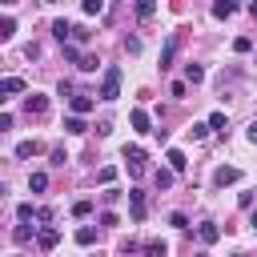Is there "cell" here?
Here are the masks:
<instances>
[{
	"instance_id": "32",
	"label": "cell",
	"mask_w": 257,
	"mask_h": 257,
	"mask_svg": "<svg viewBox=\"0 0 257 257\" xmlns=\"http://www.w3.org/2000/svg\"><path fill=\"white\" fill-rule=\"evenodd\" d=\"M185 92H189L185 80H173V84H169V96H185Z\"/></svg>"
},
{
	"instance_id": "43",
	"label": "cell",
	"mask_w": 257,
	"mask_h": 257,
	"mask_svg": "<svg viewBox=\"0 0 257 257\" xmlns=\"http://www.w3.org/2000/svg\"><path fill=\"white\" fill-rule=\"evenodd\" d=\"M233 257H249V253H233Z\"/></svg>"
},
{
	"instance_id": "39",
	"label": "cell",
	"mask_w": 257,
	"mask_h": 257,
	"mask_svg": "<svg viewBox=\"0 0 257 257\" xmlns=\"http://www.w3.org/2000/svg\"><path fill=\"white\" fill-rule=\"evenodd\" d=\"M249 141H253V145H257V120H253V124H249Z\"/></svg>"
},
{
	"instance_id": "46",
	"label": "cell",
	"mask_w": 257,
	"mask_h": 257,
	"mask_svg": "<svg viewBox=\"0 0 257 257\" xmlns=\"http://www.w3.org/2000/svg\"><path fill=\"white\" fill-rule=\"evenodd\" d=\"M253 64H257V60H253Z\"/></svg>"
},
{
	"instance_id": "29",
	"label": "cell",
	"mask_w": 257,
	"mask_h": 257,
	"mask_svg": "<svg viewBox=\"0 0 257 257\" xmlns=\"http://www.w3.org/2000/svg\"><path fill=\"white\" fill-rule=\"evenodd\" d=\"M88 213H92V201H76L72 205V217H88Z\"/></svg>"
},
{
	"instance_id": "36",
	"label": "cell",
	"mask_w": 257,
	"mask_h": 257,
	"mask_svg": "<svg viewBox=\"0 0 257 257\" xmlns=\"http://www.w3.org/2000/svg\"><path fill=\"white\" fill-rule=\"evenodd\" d=\"M64 161H68V153H64V149H52V165H56V169H60V165H64Z\"/></svg>"
},
{
	"instance_id": "3",
	"label": "cell",
	"mask_w": 257,
	"mask_h": 257,
	"mask_svg": "<svg viewBox=\"0 0 257 257\" xmlns=\"http://www.w3.org/2000/svg\"><path fill=\"white\" fill-rule=\"evenodd\" d=\"M36 245L48 253V249H56V245H60V233H56L52 225H40V229H36Z\"/></svg>"
},
{
	"instance_id": "23",
	"label": "cell",
	"mask_w": 257,
	"mask_h": 257,
	"mask_svg": "<svg viewBox=\"0 0 257 257\" xmlns=\"http://www.w3.org/2000/svg\"><path fill=\"white\" fill-rule=\"evenodd\" d=\"M12 32H16V20L12 16H0V40H12Z\"/></svg>"
},
{
	"instance_id": "40",
	"label": "cell",
	"mask_w": 257,
	"mask_h": 257,
	"mask_svg": "<svg viewBox=\"0 0 257 257\" xmlns=\"http://www.w3.org/2000/svg\"><path fill=\"white\" fill-rule=\"evenodd\" d=\"M249 225H253V233H257V209H253V213H249Z\"/></svg>"
},
{
	"instance_id": "6",
	"label": "cell",
	"mask_w": 257,
	"mask_h": 257,
	"mask_svg": "<svg viewBox=\"0 0 257 257\" xmlns=\"http://www.w3.org/2000/svg\"><path fill=\"white\" fill-rule=\"evenodd\" d=\"M128 213H133V221H145V193L141 189H128Z\"/></svg>"
},
{
	"instance_id": "24",
	"label": "cell",
	"mask_w": 257,
	"mask_h": 257,
	"mask_svg": "<svg viewBox=\"0 0 257 257\" xmlns=\"http://www.w3.org/2000/svg\"><path fill=\"white\" fill-rule=\"evenodd\" d=\"M209 128H217V133H225V128H229V120H225V112H213V116H209Z\"/></svg>"
},
{
	"instance_id": "28",
	"label": "cell",
	"mask_w": 257,
	"mask_h": 257,
	"mask_svg": "<svg viewBox=\"0 0 257 257\" xmlns=\"http://www.w3.org/2000/svg\"><path fill=\"white\" fill-rule=\"evenodd\" d=\"M157 185L169 189V185H173V169H157Z\"/></svg>"
},
{
	"instance_id": "11",
	"label": "cell",
	"mask_w": 257,
	"mask_h": 257,
	"mask_svg": "<svg viewBox=\"0 0 257 257\" xmlns=\"http://www.w3.org/2000/svg\"><path fill=\"white\" fill-rule=\"evenodd\" d=\"M165 161H169V169H173V173H185V165H189L181 149H169V153H165Z\"/></svg>"
},
{
	"instance_id": "5",
	"label": "cell",
	"mask_w": 257,
	"mask_h": 257,
	"mask_svg": "<svg viewBox=\"0 0 257 257\" xmlns=\"http://www.w3.org/2000/svg\"><path fill=\"white\" fill-rule=\"evenodd\" d=\"M177 48H181V36L173 32V36L165 40V48H161V68H173V56H177Z\"/></svg>"
},
{
	"instance_id": "34",
	"label": "cell",
	"mask_w": 257,
	"mask_h": 257,
	"mask_svg": "<svg viewBox=\"0 0 257 257\" xmlns=\"http://www.w3.org/2000/svg\"><path fill=\"white\" fill-rule=\"evenodd\" d=\"M16 217H20V221H32V217H36V209H32V205H28V201H24V205H20V209H16Z\"/></svg>"
},
{
	"instance_id": "41",
	"label": "cell",
	"mask_w": 257,
	"mask_h": 257,
	"mask_svg": "<svg viewBox=\"0 0 257 257\" xmlns=\"http://www.w3.org/2000/svg\"><path fill=\"white\" fill-rule=\"evenodd\" d=\"M249 16H253V20H257V0H249Z\"/></svg>"
},
{
	"instance_id": "22",
	"label": "cell",
	"mask_w": 257,
	"mask_h": 257,
	"mask_svg": "<svg viewBox=\"0 0 257 257\" xmlns=\"http://www.w3.org/2000/svg\"><path fill=\"white\" fill-rule=\"evenodd\" d=\"M165 253H169L165 241H149V245H145V257H165Z\"/></svg>"
},
{
	"instance_id": "15",
	"label": "cell",
	"mask_w": 257,
	"mask_h": 257,
	"mask_svg": "<svg viewBox=\"0 0 257 257\" xmlns=\"http://www.w3.org/2000/svg\"><path fill=\"white\" fill-rule=\"evenodd\" d=\"M157 16V0H137V20H153Z\"/></svg>"
},
{
	"instance_id": "9",
	"label": "cell",
	"mask_w": 257,
	"mask_h": 257,
	"mask_svg": "<svg viewBox=\"0 0 257 257\" xmlns=\"http://www.w3.org/2000/svg\"><path fill=\"white\" fill-rule=\"evenodd\" d=\"M12 92H24V76H8V80H0V104H4Z\"/></svg>"
},
{
	"instance_id": "17",
	"label": "cell",
	"mask_w": 257,
	"mask_h": 257,
	"mask_svg": "<svg viewBox=\"0 0 257 257\" xmlns=\"http://www.w3.org/2000/svg\"><path fill=\"white\" fill-rule=\"evenodd\" d=\"M36 153H40L36 141H20V145H16V157H20V161H28V157H36Z\"/></svg>"
},
{
	"instance_id": "25",
	"label": "cell",
	"mask_w": 257,
	"mask_h": 257,
	"mask_svg": "<svg viewBox=\"0 0 257 257\" xmlns=\"http://www.w3.org/2000/svg\"><path fill=\"white\" fill-rule=\"evenodd\" d=\"M96 181H100V185H112V181H116V169H112V165H104V169L96 173Z\"/></svg>"
},
{
	"instance_id": "27",
	"label": "cell",
	"mask_w": 257,
	"mask_h": 257,
	"mask_svg": "<svg viewBox=\"0 0 257 257\" xmlns=\"http://www.w3.org/2000/svg\"><path fill=\"white\" fill-rule=\"evenodd\" d=\"M96 64H100L96 56H80V64H76V68H80V72H96Z\"/></svg>"
},
{
	"instance_id": "45",
	"label": "cell",
	"mask_w": 257,
	"mask_h": 257,
	"mask_svg": "<svg viewBox=\"0 0 257 257\" xmlns=\"http://www.w3.org/2000/svg\"><path fill=\"white\" fill-rule=\"evenodd\" d=\"M44 4H56V0H44Z\"/></svg>"
},
{
	"instance_id": "20",
	"label": "cell",
	"mask_w": 257,
	"mask_h": 257,
	"mask_svg": "<svg viewBox=\"0 0 257 257\" xmlns=\"http://www.w3.org/2000/svg\"><path fill=\"white\" fill-rule=\"evenodd\" d=\"M28 189H32V193H44V189H48V173H32V177H28Z\"/></svg>"
},
{
	"instance_id": "8",
	"label": "cell",
	"mask_w": 257,
	"mask_h": 257,
	"mask_svg": "<svg viewBox=\"0 0 257 257\" xmlns=\"http://www.w3.org/2000/svg\"><path fill=\"white\" fill-rule=\"evenodd\" d=\"M128 124H133V133H153V120H149V112H145V108H133Z\"/></svg>"
},
{
	"instance_id": "19",
	"label": "cell",
	"mask_w": 257,
	"mask_h": 257,
	"mask_svg": "<svg viewBox=\"0 0 257 257\" xmlns=\"http://www.w3.org/2000/svg\"><path fill=\"white\" fill-rule=\"evenodd\" d=\"M124 161H128V165H145V149H137V145H124Z\"/></svg>"
},
{
	"instance_id": "7",
	"label": "cell",
	"mask_w": 257,
	"mask_h": 257,
	"mask_svg": "<svg viewBox=\"0 0 257 257\" xmlns=\"http://www.w3.org/2000/svg\"><path fill=\"white\" fill-rule=\"evenodd\" d=\"M68 104H72V112H76V116L92 112V96H88V92H72V96H68Z\"/></svg>"
},
{
	"instance_id": "44",
	"label": "cell",
	"mask_w": 257,
	"mask_h": 257,
	"mask_svg": "<svg viewBox=\"0 0 257 257\" xmlns=\"http://www.w3.org/2000/svg\"><path fill=\"white\" fill-rule=\"evenodd\" d=\"M197 257H209V253H197Z\"/></svg>"
},
{
	"instance_id": "42",
	"label": "cell",
	"mask_w": 257,
	"mask_h": 257,
	"mask_svg": "<svg viewBox=\"0 0 257 257\" xmlns=\"http://www.w3.org/2000/svg\"><path fill=\"white\" fill-rule=\"evenodd\" d=\"M0 4H4V8H12V4H20V0H0Z\"/></svg>"
},
{
	"instance_id": "2",
	"label": "cell",
	"mask_w": 257,
	"mask_h": 257,
	"mask_svg": "<svg viewBox=\"0 0 257 257\" xmlns=\"http://www.w3.org/2000/svg\"><path fill=\"white\" fill-rule=\"evenodd\" d=\"M241 181V169H233V165H221L217 173H213V185L217 189H225V185H237Z\"/></svg>"
},
{
	"instance_id": "13",
	"label": "cell",
	"mask_w": 257,
	"mask_h": 257,
	"mask_svg": "<svg viewBox=\"0 0 257 257\" xmlns=\"http://www.w3.org/2000/svg\"><path fill=\"white\" fill-rule=\"evenodd\" d=\"M64 133H72V137H80V133H88V124H84V116H76V112H72V116L64 120Z\"/></svg>"
},
{
	"instance_id": "16",
	"label": "cell",
	"mask_w": 257,
	"mask_h": 257,
	"mask_svg": "<svg viewBox=\"0 0 257 257\" xmlns=\"http://www.w3.org/2000/svg\"><path fill=\"white\" fill-rule=\"evenodd\" d=\"M205 80V68L201 64H185V84H201Z\"/></svg>"
},
{
	"instance_id": "38",
	"label": "cell",
	"mask_w": 257,
	"mask_h": 257,
	"mask_svg": "<svg viewBox=\"0 0 257 257\" xmlns=\"http://www.w3.org/2000/svg\"><path fill=\"white\" fill-rule=\"evenodd\" d=\"M8 128H12V116H8V112H0V133H8Z\"/></svg>"
},
{
	"instance_id": "12",
	"label": "cell",
	"mask_w": 257,
	"mask_h": 257,
	"mask_svg": "<svg viewBox=\"0 0 257 257\" xmlns=\"http://www.w3.org/2000/svg\"><path fill=\"white\" fill-rule=\"evenodd\" d=\"M197 237H201V245H213V241H217V237H221V229H217V225H213V221H205V225H201V229H197Z\"/></svg>"
},
{
	"instance_id": "33",
	"label": "cell",
	"mask_w": 257,
	"mask_h": 257,
	"mask_svg": "<svg viewBox=\"0 0 257 257\" xmlns=\"http://www.w3.org/2000/svg\"><path fill=\"white\" fill-rule=\"evenodd\" d=\"M189 137H193V141H205V137H209V124H193Z\"/></svg>"
},
{
	"instance_id": "1",
	"label": "cell",
	"mask_w": 257,
	"mask_h": 257,
	"mask_svg": "<svg viewBox=\"0 0 257 257\" xmlns=\"http://www.w3.org/2000/svg\"><path fill=\"white\" fill-rule=\"evenodd\" d=\"M100 100H116L120 96V68L116 64H108L104 68V76H100V92H96Z\"/></svg>"
},
{
	"instance_id": "14",
	"label": "cell",
	"mask_w": 257,
	"mask_h": 257,
	"mask_svg": "<svg viewBox=\"0 0 257 257\" xmlns=\"http://www.w3.org/2000/svg\"><path fill=\"white\" fill-rule=\"evenodd\" d=\"M12 241H16V245H28V241H32V225H28V221H20V225L12 229Z\"/></svg>"
},
{
	"instance_id": "37",
	"label": "cell",
	"mask_w": 257,
	"mask_h": 257,
	"mask_svg": "<svg viewBox=\"0 0 257 257\" xmlns=\"http://www.w3.org/2000/svg\"><path fill=\"white\" fill-rule=\"evenodd\" d=\"M169 225H177V229H185V225H189V217H185V213H173V217H169Z\"/></svg>"
},
{
	"instance_id": "10",
	"label": "cell",
	"mask_w": 257,
	"mask_h": 257,
	"mask_svg": "<svg viewBox=\"0 0 257 257\" xmlns=\"http://www.w3.org/2000/svg\"><path fill=\"white\" fill-rule=\"evenodd\" d=\"M237 8H241L237 0H213V16H217V20H229Z\"/></svg>"
},
{
	"instance_id": "31",
	"label": "cell",
	"mask_w": 257,
	"mask_h": 257,
	"mask_svg": "<svg viewBox=\"0 0 257 257\" xmlns=\"http://www.w3.org/2000/svg\"><path fill=\"white\" fill-rule=\"evenodd\" d=\"M249 48H253L249 36H237V40H233V52H249Z\"/></svg>"
},
{
	"instance_id": "21",
	"label": "cell",
	"mask_w": 257,
	"mask_h": 257,
	"mask_svg": "<svg viewBox=\"0 0 257 257\" xmlns=\"http://www.w3.org/2000/svg\"><path fill=\"white\" fill-rule=\"evenodd\" d=\"M92 241H96V229L92 225H80L76 229V245H92Z\"/></svg>"
},
{
	"instance_id": "4",
	"label": "cell",
	"mask_w": 257,
	"mask_h": 257,
	"mask_svg": "<svg viewBox=\"0 0 257 257\" xmlns=\"http://www.w3.org/2000/svg\"><path fill=\"white\" fill-rule=\"evenodd\" d=\"M44 108H48V96H44V92H28V96H24V112H28V116H40Z\"/></svg>"
},
{
	"instance_id": "18",
	"label": "cell",
	"mask_w": 257,
	"mask_h": 257,
	"mask_svg": "<svg viewBox=\"0 0 257 257\" xmlns=\"http://www.w3.org/2000/svg\"><path fill=\"white\" fill-rule=\"evenodd\" d=\"M52 36H56V40L64 44V40L72 36V24H68V20H56V24H52Z\"/></svg>"
},
{
	"instance_id": "30",
	"label": "cell",
	"mask_w": 257,
	"mask_h": 257,
	"mask_svg": "<svg viewBox=\"0 0 257 257\" xmlns=\"http://www.w3.org/2000/svg\"><path fill=\"white\" fill-rule=\"evenodd\" d=\"M80 8H84V12H88V16H96V12H100V8H104V0H80Z\"/></svg>"
},
{
	"instance_id": "35",
	"label": "cell",
	"mask_w": 257,
	"mask_h": 257,
	"mask_svg": "<svg viewBox=\"0 0 257 257\" xmlns=\"http://www.w3.org/2000/svg\"><path fill=\"white\" fill-rule=\"evenodd\" d=\"M88 36H92V32H88V28H72V40H76V44H84V40H88Z\"/></svg>"
},
{
	"instance_id": "26",
	"label": "cell",
	"mask_w": 257,
	"mask_h": 257,
	"mask_svg": "<svg viewBox=\"0 0 257 257\" xmlns=\"http://www.w3.org/2000/svg\"><path fill=\"white\" fill-rule=\"evenodd\" d=\"M80 56H84V52H80L76 44H64V60H72V64H80Z\"/></svg>"
}]
</instances>
